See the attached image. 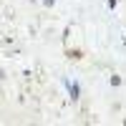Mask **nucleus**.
<instances>
[{"instance_id":"1","label":"nucleus","mask_w":126,"mask_h":126,"mask_svg":"<svg viewBox=\"0 0 126 126\" xmlns=\"http://www.w3.org/2000/svg\"><path fill=\"white\" fill-rule=\"evenodd\" d=\"M68 88H71V96H73V98H78V93H81L78 83H68Z\"/></svg>"}]
</instances>
